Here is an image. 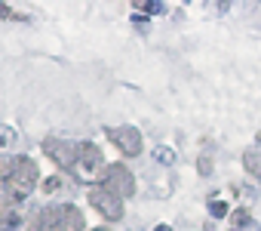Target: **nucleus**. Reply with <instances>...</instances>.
Instances as JSON below:
<instances>
[{
	"label": "nucleus",
	"mask_w": 261,
	"mask_h": 231,
	"mask_svg": "<svg viewBox=\"0 0 261 231\" xmlns=\"http://www.w3.org/2000/svg\"><path fill=\"white\" fill-rule=\"evenodd\" d=\"M4 182H7V191H10V203H22L31 194V188L37 185V164L31 157H25V154L10 157Z\"/></svg>",
	"instance_id": "f257e3e1"
},
{
	"label": "nucleus",
	"mask_w": 261,
	"mask_h": 231,
	"mask_svg": "<svg viewBox=\"0 0 261 231\" xmlns=\"http://www.w3.org/2000/svg\"><path fill=\"white\" fill-rule=\"evenodd\" d=\"M101 188H108L111 194H117L123 200V197L136 194V179H133L126 164H108V170L101 173Z\"/></svg>",
	"instance_id": "f03ea898"
},
{
	"label": "nucleus",
	"mask_w": 261,
	"mask_h": 231,
	"mask_svg": "<svg viewBox=\"0 0 261 231\" xmlns=\"http://www.w3.org/2000/svg\"><path fill=\"white\" fill-rule=\"evenodd\" d=\"M89 203H92V210H98L108 222L123 219V200H120L117 194H111L108 188H101V185L89 191Z\"/></svg>",
	"instance_id": "7ed1b4c3"
},
{
	"label": "nucleus",
	"mask_w": 261,
	"mask_h": 231,
	"mask_svg": "<svg viewBox=\"0 0 261 231\" xmlns=\"http://www.w3.org/2000/svg\"><path fill=\"white\" fill-rule=\"evenodd\" d=\"M77 167L83 170V179H95V176H101V170H108L105 157H101V148H95L92 142L77 145Z\"/></svg>",
	"instance_id": "20e7f679"
},
{
	"label": "nucleus",
	"mask_w": 261,
	"mask_h": 231,
	"mask_svg": "<svg viewBox=\"0 0 261 231\" xmlns=\"http://www.w3.org/2000/svg\"><path fill=\"white\" fill-rule=\"evenodd\" d=\"M108 139H111L126 157L142 154V133H139L136 127H111V130H108Z\"/></svg>",
	"instance_id": "39448f33"
},
{
	"label": "nucleus",
	"mask_w": 261,
	"mask_h": 231,
	"mask_svg": "<svg viewBox=\"0 0 261 231\" xmlns=\"http://www.w3.org/2000/svg\"><path fill=\"white\" fill-rule=\"evenodd\" d=\"M43 151L56 160L59 170L77 167V145H71V142H65V139H43Z\"/></svg>",
	"instance_id": "423d86ee"
},
{
	"label": "nucleus",
	"mask_w": 261,
	"mask_h": 231,
	"mask_svg": "<svg viewBox=\"0 0 261 231\" xmlns=\"http://www.w3.org/2000/svg\"><path fill=\"white\" fill-rule=\"evenodd\" d=\"M56 228L62 231H83V216L74 203H62L56 206Z\"/></svg>",
	"instance_id": "0eeeda50"
},
{
	"label": "nucleus",
	"mask_w": 261,
	"mask_h": 231,
	"mask_svg": "<svg viewBox=\"0 0 261 231\" xmlns=\"http://www.w3.org/2000/svg\"><path fill=\"white\" fill-rule=\"evenodd\" d=\"M243 167H246L252 176H258V179H261V157H258L255 151H246V154H243Z\"/></svg>",
	"instance_id": "6e6552de"
},
{
	"label": "nucleus",
	"mask_w": 261,
	"mask_h": 231,
	"mask_svg": "<svg viewBox=\"0 0 261 231\" xmlns=\"http://www.w3.org/2000/svg\"><path fill=\"white\" fill-rule=\"evenodd\" d=\"M230 222H233V231H240V228H249L252 225V216L246 210H233L230 213Z\"/></svg>",
	"instance_id": "1a4fd4ad"
},
{
	"label": "nucleus",
	"mask_w": 261,
	"mask_h": 231,
	"mask_svg": "<svg viewBox=\"0 0 261 231\" xmlns=\"http://www.w3.org/2000/svg\"><path fill=\"white\" fill-rule=\"evenodd\" d=\"M154 157H157V164H166V167H172V164H175V151H172L169 145H160V148L154 151Z\"/></svg>",
	"instance_id": "9d476101"
},
{
	"label": "nucleus",
	"mask_w": 261,
	"mask_h": 231,
	"mask_svg": "<svg viewBox=\"0 0 261 231\" xmlns=\"http://www.w3.org/2000/svg\"><path fill=\"white\" fill-rule=\"evenodd\" d=\"M13 145H16V130L4 127V130H0V148H13Z\"/></svg>",
	"instance_id": "9b49d317"
},
{
	"label": "nucleus",
	"mask_w": 261,
	"mask_h": 231,
	"mask_svg": "<svg viewBox=\"0 0 261 231\" xmlns=\"http://www.w3.org/2000/svg\"><path fill=\"white\" fill-rule=\"evenodd\" d=\"M136 10H148V13H163V4H154V0H136Z\"/></svg>",
	"instance_id": "f8f14e48"
},
{
	"label": "nucleus",
	"mask_w": 261,
	"mask_h": 231,
	"mask_svg": "<svg viewBox=\"0 0 261 231\" xmlns=\"http://www.w3.org/2000/svg\"><path fill=\"white\" fill-rule=\"evenodd\" d=\"M209 213H212L215 219H221V216H227V203H224V200H209Z\"/></svg>",
	"instance_id": "ddd939ff"
},
{
	"label": "nucleus",
	"mask_w": 261,
	"mask_h": 231,
	"mask_svg": "<svg viewBox=\"0 0 261 231\" xmlns=\"http://www.w3.org/2000/svg\"><path fill=\"white\" fill-rule=\"evenodd\" d=\"M197 170H200V176H212V160L203 154V157H200V164H197Z\"/></svg>",
	"instance_id": "4468645a"
},
{
	"label": "nucleus",
	"mask_w": 261,
	"mask_h": 231,
	"mask_svg": "<svg viewBox=\"0 0 261 231\" xmlns=\"http://www.w3.org/2000/svg\"><path fill=\"white\" fill-rule=\"evenodd\" d=\"M59 185H62V179H59V176L46 179V182H43V194H53V191H59Z\"/></svg>",
	"instance_id": "2eb2a0df"
},
{
	"label": "nucleus",
	"mask_w": 261,
	"mask_h": 231,
	"mask_svg": "<svg viewBox=\"0 0 261 231\" xmlns=\"http://www.w3.org/2000/svg\"><path fill=\"white\" fill-rule=\"evenodd\" d=\"M0 16H4V19H22L19 13H13L10 7H4V4H0Z\"/></svg>",
	"instance_id": "dca6fc26"
},
{
	"label": "nucleus",
	"mask_w": 261,
	"mask_h": 231,
	"mask_svg": "<svg viewBox=\"0 0 261 231\" xmlns=\"http://www.w3.org/2000/svg\"><path fill=\"white\" fill-rule=\"evenodd\" d=\"M7 200H10V197H4V194H0V216H7Z\"/></svg>",
	"instance_id": "f3484780"
},
{
	"label": "nucleus",
	"mask_w": 261,
	"mask_h": 231,
	"mask_svg": "<svg viewBox=\"0 0 261 231\" xmlns=\"http://www.w3.org/2000/svg\"><path fill=\"white\" fill-rule=\"evenodd\" d=\"M154 231H172V228H169V225H157Z\"/></svg>",
	"instance_id": "a211bd4d"
},
{
	"label": "nucleus",
	"mask_w": 261,
	"mask_h": 231,
	"mask_svg": "<svg viewBox=\"0 0 261 231\" xmlns=\"http://www.w3.org/2000/svg\"><path fill=\"white\" fill-rule=\"evenodd\" d=\"M203 231H215V225H212V222H206V225H203Z\"/></svg>",
	"instance_id": "6ab92c4d"
},
{
	"label": "nucleus",
	"mask_w": 261,
	"mask_h": 231,
	"mask_svg": "<svg viewBox=\"0 0 261 231\" xmlns=\"http://www.w3.org/2000/svg\"><path fill=\"white\" fill-rule=\"evenodd\" d=\"M92 231H108V228H92Z\"/></svg>",
	"instance_id": "aec40b11"
},
{
	"label": "nucleus",
	"mask_w": 261,
	"mask_h": 231,
	"mask_svg": "<svg viewBox=\"0 0 261 231\" xmlns=\"http://www.w3.org/2000/svg\"><path fill=\"white\" fill-rule=\"evenodd\" d=\"M10 231H16V228H10Z\"/></svg>",
	"instance_id": "412c9836"
}]
</instances>
